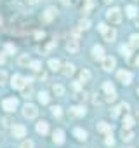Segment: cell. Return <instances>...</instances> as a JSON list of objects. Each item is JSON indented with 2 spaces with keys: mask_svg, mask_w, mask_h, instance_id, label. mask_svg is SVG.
I'll list each match as a JSON object with an SVG mask.
<instances>
[{
  "mask_svg": "<svg viewBox=\"0 0 139 148\" xmlns=\"http://www.w3.org/2000/svg\"><path fill=\"white\" fill-rule=\"evenodd\" d=\"M106 19H108L111 25H118V23L122 21V11L117 9V7L108 9V11H106Z\"/></svg>",
  "mask_w": 139,
  "mask_h": 148,
  "instance_id": "cell-1",
  "label": "cell"
},
{
  "mask_svg": "<svg viewBox=\"0 0 139 148\" xmlns=\"http://www.w3.org/2000/svg\"><path fill=\"white\" fill-rule=\"evenodd\" d=\"M103 91L106 92V101H113L117 98V92H115V86L111 82H104L103 84Z\"/></svg>",
  "mask_w": 139,
  "mask_h": 148,
  "instance_id": "cell-2",
  "label": "cell"
},
{
  "mask_svg": "<svg viewBox=\"0 0 139 148\" xmlns=\"http://www.w3.org/2000/svg\"><path fill=\"white\" fill-rule=\"evenodd\" d=\"M37 113H38V110H37V106H35V105L26 103V105L23 106V115H25L26 119H35V117H37Z\"/></svg>",
  "mask_w": 139,
  "mask_h": 148,
  "instance_id": "cell-3",
  "label": "cell"
},
{
  "mask_svg": "<svg viewBox=\"0 0 139 148\" xmlns=\"http://www.w3.org/2000/svg\"><path fill=\"white\" fill-rule=\"evenodd\" d=\"M26 84H28V82H26V79H25L23 75H12V79H11V86H12L14 89H23Z\"/></svg>",
  "mask_w": 139,
  "mask_h": 148,
  "instance_id": "cell-4",
  "label": "cell"
},
{
  "mask_svg": "<svg viewBox=\"0 0 139 148\" xmlns=\"http://www.w3.org/2000/svg\"><path fill=\"white\" fill-rule=\"evenodd\" d=\"M117 77H118V80H120L122 84H125V86H129V84L132 82V73L127 71V70H120V71L117 73Z\"/></svg>",
  "mask_w": 139,
  "mask_h": 148,
  "instance_id": "cell-5",
  "label": "cell"
},
{
  "mask_svg": "<svg viewBox=\"0 0 139 148\" xmlns=\"http://www.w3.org/2000/svg\"><path fill=\"white\" fill-rule=\"evenodd\" d=\"M18 99L16 98H7V99H4V103H2V108L4 110H7V112H14L16 108H18Z\"/></svg>",
  "mask_w": 139,
  "mask_h": 148,
  "instance_id": "cell-6",
  "label": "cell"
},
{
  "mask_svg": "<svg viewBox=\"0 0 139 148\" xmlns=\"http://www.w3.org/2000/svg\"><path fill=\"white\" fill-rule=\"evenodd\" d=\"M66 49H68V52H72V54H75V52H78V49H80V44H78V38H70L68 40V44H66Z\"/></svg>",
  "mask_w": 139,
  "mask_h": 148,
  "instance_id": "cell-7",
  "label": "cell"
},
{
  "mask_svg": "<svg viewBox=\"0 0 139 148\" xmlns=\"http://www.w3.org/2000/svg\"><path fill=\"white\" fill-rule=\"evenodd\" d=\"M115 64H117L115 58H111V56H106V58H103V68H104L106 71H111V70L115 68Z\"/></svg>",
  "mask_w": 139,
  "mask_h": 148,
  "instance_id": "cell-8",
  "label": "cell"
},
{
  "mask_svg": "<svg viewBox=\"0 0 139 148\" xmlns=\"http://www.w3.org/2000/svg\"><path fill=\"white\" fill-rule=\"evenodd\" d=\"M12 136H14V138H25V136H26V127L16 124V125L12 127Z\"/></svg>",
  "mask_w": 139,
  "mask_h": 148,
  "instance_id": "cell-9",
  "label": "cell"
},
{
  "mask_svg": "<svg viewBox=\"0 0 139 148\" xmlns=\"http://www.w3.org/2000/svg\"><path fill=\"white\" fill-rule=\"evenodd\" d=\"M103 37H104V40H108V42H113V40H115V37H117V32H115L111 26H108V28L103 32Z\"/></svg>",
  "mask_w": 139,
  "mask_h": 148,
  "instance_id": "cell-10",
  "label": "cell"
},
{
  "mask_svg": "<svg viewBox=\"0 0 139 148\" xmlns=\"http://www.w3.org/2000/svg\"><path fill=\"white\" fill-rule=\"evenodd\" d=\"M52 139H54L56 145H61V143L64 141V132H63L61 129H56V131L52 132Z\"/></svg>",
  "mask_w": 139,
  "mask_h": 148,
  "instance_id": "cell-11",
  "label": "cell"
},
{
  "mask_svg": "<svg viewBox=\"0 0 139 148\" xmlns=\"http://www.w3.org/2000/svg\"><path fill=\"white\" fill-rule=\"evenodd\" d=\"M70 115L72 117H84L85 115V108L84 106H73V108H70Z\"/></svg>",
  "mask_w": 139,
  "mask_h": 148,
  "instance_id": "cell-12",
  "label": "cell"
},
{
  "mask_svg": "<svg viewBox=\"0 0 139 148\" xmlns=\"http://www.w3.org/2000/svg\"><path fill=\"white\" fill-rule=\"evenodd\" d=\"M63 75L64 77H72L73 75V71H75V66L72 64V63H66V64H63Z\"/></svg>",
  "mask_w": 139,
  "mask_h": 148,
  "instance_id": "cell-13",
  "label": "cell"
},
{
  "mask_svg": "<svg viewBox=\"0 0 139 148\" xmlns=\"http://www.w3.org/2000/svg\"><path fill=\"white\" fill-rule=\"evenodd\" d=\"M92 56H94L96 59H101V61H103V58H104V49H103L101 45H94V47H92Z\"/></svg>",
  "mask_w": 139,
  "mask_h": 148,
  "instance_id": "cell-14",
  "label": "cell"
},
{
  "mask_svg": "<svg viewBox=\"0 0 139 148\" xmlns=\"http://www.w3.org/2000/svg\"><path fill=\"white\" fill-rule=\"evenodd\" d=\"M37 132H38V134H42V136H44V134H47V132H49V124H47L45 120H40V122L37 124Z\"/></svg>",
  "mask_w": 139,
  "mask_h": 148,
  "instance_id": "cell-15",
  "label": "cell"
},
{
  "mask_svg": "<svg viewBox=\"0 0 139 148\" xmlns=\"http://www.w3.org/2000/svg\"><path fill=\"white\" fill-rule=\"evenodd\" d=\"M97 131H99V132H104V134H110V132H113V127H111V124L99 122V124H97Z\"/></svg>",
  "mask_w": 139,
  "mask_h": 148,
  "instance_id": "cell-16",
  "label": "cell"
},
{
  "mask_svg": "<svg viewBox=\"0 0 139 148\" xmlns=\"http://www.w3.org/2000/svg\"><path fill=\"white\" fill-rule=\"evenodd\" d=\"M127 110H129V105H127V103H122L120 106H117V108L111 110V117H118L122 112H127Z\"/></svg>",
  "mask_w": 139,
  "mask_h": 148,
  "instance_id": "cell-17",
  "label": "cell"
},
{
  "mask_svg": "<svg viewBox=\"0 0 139 148\" xmlns=\"http://www.w3.org/2000/svg\"><path fill=\"white\" fill-rule=\"evenodd\" d=\"M73 132H75V136H77V139H78V141H85V139H87V132H85L84 129L77 127V129H75Z\"/></svg>",
  "mask_w": 139,
  "mask_h": 148,
  "instance_id": "cell-18",
  "label": "cell"
},
{
  "mask_svg": "<svg viewBox=\"0 0 139 148\" xmlns=\"http://www.w3.org/2000/svg\"><path fill=\"white\" fill-rule=\"evenodd\" d=\"M125 14H127V18H136L137 7H136V5H127V7H125Z\"/></svg>",
  "mask_w": 139,
  "mask_h": 148,
  "instance_id": "cell-19",
  "label": "cell"
},
{
  "mask_svg": "<svg viewBox=\"0 0 139 148\" xmlns=\"http://www.w3.org/2000/svg\"><path fill=\"white\" fill-rule=\"evenodd\" d=\"M54 16H56V9H54V7H47V9H45V14H44V19H45V21H50Z\"/></svg>",
  "mask_w": 139,
  "mask_h": 148,
  "instance_id": "cell-20",
  "label": "cell"
},
{
  "mask_svg": "<svg viewBox=\"0 0 139 148\" xmlns=\"http://www.w3.org/2000/svg\"><path fill=\"white\" fill-rule=\"evenodd\" d=\"M134 122H136V120H134L130 115H125V117H123V129H132Z\"/></svg>",
  "mask_w": 139,
  "mask_h": 148,
  "instance_id": "cell-21",
  "label": "cell"
},
{
  "mask_svg": "<svg viewBox=\"0 0 139 148\" xmlns=\"http://www.w3.org/2000/svg\"><path fill=\"white\" fill-rule=\"evenodd\" d=\"M18 63H19L21 66H30L31 61H30V56H28V54H21L19 59H18Z\"/></svg>",
  "mask_w": 139,
  "mask_h": 148,
  "instance_id": "cell-22",
  "label": "cell"
},
{
  "mask_svg": "<svg viewBox=\"0 0 139 148\" xmlns=\"http://www.w3.org/2000/svg\"><path fill=\"white\" fill-rule=\"evenodd\" d=\"M49 99H50V96H49V92H45V91H42V92H38V101H40L42 105H47V103H49Z\"/></svg>",
  "mask_w": 139,
  "mask_h": 148,
  "instance_id": "cell-23",
  "label": "cell"
},
{
  "mask_svg": "<svg viewBox=\"0 0 139 148\" xmlns=\"http://www.w3.org/2000/svg\"><path fill=\"white\" fill-rule=\"evenodd\" d=\"M49 68H50L52 71H57V70L61 68V63H59V59H49Z\"/></svg>",
  "mask_w": 139,
  "mask_h": 148,
  "instance_id": "cell-24",
  "label": "cell"
},
{
  "mask_svg": "<svg viewBox=\"0 0 139 148\" xmlns=\"http://www.w3.org/2000/svg\"><path fill=\"white\" fill-rule=\"evenodd\" d=\"M132 138H134V134H132L130 129H123V131H122V139H123V141H130Z\"/></svg>",
  "mask_w": 139,
  "mask_h": 148,
  "instance_id": "cell-25",
  "label": "cell"
},
{
  "mask_svg": "<svg viewBox=\"0 0 139 148\" xmlns=\"http://www.w3.org/2000/svg\"><path fill=\"white\" fill-rule=\"evenodd\" d=\"M129 40H130L129 44H130V47H132V49H137V47H139V35H130V38H129Z\"/></svg>",
  "mask_w": 139,
  "mask_h": 148,
  "instance_id": "cell-26",
  "label": "cell"
},
{
  "mask_svg": "<svg viewBox=\"0 0 139 148\" xmlns=\"http://www.w3.org/2000/svg\"><path fill=\"white\" fill-rule=\"evenodd\" d=\"M91 80V71L89 70H82L80 73V82H89Z\"/></svg>",
  "mask_w": 139,
  "mask_h": 148,
  "instance_id": "cell-27",
  "label": "cell"
},
{
  "mask_svg": "<svg viewBox=\"0 0 139 148\" xmlns=\"http://www.w3.org/2000/svg\"><path fill=\"white\" fill-rule=\"evenodd\" d=\"M130 45H120V54L123 56V58H129L130 56Z\"/></svg>",
  "mask_w": 139,
  "mask_h": 148,
  "instance_id": "cell-28",
  "label": "cell"
},
{
  "mask_svg": "<svg viewBox=\"0 0 139 148\" xmlns=\"http://www.w3.org/2000/svg\"><path fill=\"white\" fill-rule=\"evenodd\" d=\"M52 92H54L56 96H63V94H64V87L59 86V84H57V86H52Z\"/></svg>",
  "mask_w": 139,
  "mask_h": 148,
  "instance_id": "cell-29",
  "label": "cell"
},
{
  "mask_svg": "<svg viewBox=\"0 0 139 148\" xmlns=\"http://www.w3.org/2000/svg\"><path fill=\"white\" fill-rule=\"evenodd\" d=\"M21 91H23V96H25V98H28V96L31 94V86H30V82H28V84H26Z\"/></svg>",
  "mask_w": 139,
  "mask_h": 148,
  "instance_id": "cell-30",
  "label": "cell"
},
{
  "mask_svg": "<svg viewBox=\"0 0 139 148\" xmlns=\"http://www.w3.org/2000/svg\"><path fill=\"white\" fill-rule=\"evenodd\" d=\"M52 115H54L56 119H59V117L63 115V112H61V106H52Z\"/></svg>",
  "mask_w": 139,
  "mask_h": 148,
  "instance_id": "cell-31",
  "label": "cell"
},
{
  "mask_svg": "<svg viewBox=\"0 0 139 148\" xmlns=\"http://www.w3.org/2000/svg\"><path fill=\"white\" fill-rule=\"evenodd\" d=\"M80 28H82V30H89V28H91V21H89V19H82V21H80Z\"/></svg>",
  "mask_w": 139,
  "mask_h": 148,
  "instance_id": "cell-32",
  "label": "cell"
},
{
  "mask_svg": "<svg viewBox=\"0 0 139 148\" xmlns=\"http://www.w3.org/2000/svg\"><path fill=\"white\" fill-rule=\"evenodd\" d=\"M5 52H7V54H14V52H16V45H14V44H7V45H5Z\"/></svg>",
  "mask_w": 139,
  "mask_h": 148,
  "instance_id": "cell-33",
  "label": "cell"
},
{
  "mask_svg": "<svg viewBox=\"0 0 139 148\" xmlns=\"http://www.w3.org/2000/svg\"><path fill=\"white\" fill-rule=\"evenodd\" d=\"M40 66H42V63H40V61H31V63H30V68H31V70H35V71H38V70H40Z\"/></svg>",
  "mask_w": 139,
  "mask_h": 148,
  "instance_id": "cell-34",
  "label": "cell"
},
{
  "mask_svg": "<svg viewBox=\"0 0 139 148\" xmlns=\"http://www.w3.org/2000/svg\"><path fill=\"white\" fill-rule=\"evenodd\" d=\"M104 143H106V146H113L115 145V139H113V136H111V132L106 136V139H104Z\"/></svg>",
  "mask_w": 139,
  "mask_h": 148,
  "instance_id": "cell-35",
  "label": "cell"
},
{
  "mask_svg": "<svg viewBox=\"0 0 139 148\" xmlns=\"http://www.w3.org/2000/svg\"><path fill=\"white\" fill-rule=\"evenodd\" d=\"M7 82V73L5 71H0V86H4Z\"/></svg>",
  "mask_w": 139,
  "mask_h": 148,
  "instance_id": "cell-36",
  "label": "cell"
},
{
  "mask_svg": "<svg viewBox=\"0 0 139 148\" xmlns=\"http://www.w3.org/2000/svg\"><path fill=\"white\" fill-rule=\"evenodd\" d=\"M21 148H33V143H31L30 139H26V141L21 143Z\"/></svg>",
  "mask_w": 139,
  "mask_h": 148,
  "instance_id": "cell-37",
  "label": "cell"
},
{
  "mask_svg": "<svg viewBox=\"0 0 139 148\" xmlns=\"http://www.w3.org/2000/svg\"><path fill=\"white\" fill-rule=\"evenodd\" d=\"M106 28H108V26H106V25H104V23H99V25H97V30H99V32H101V33H103V32H104V30H106Z\"/></svg>",
  "mask_w": 139,
  "mask_h": 148,
  "instance_id": "cell-38",
  "label": "cell"
},
{
  "mask_svg": "<svg viewBox=\"0 0 139 148\" xmlns=\"http://www.w3.org/2000/svg\"><path fill=\"white\" fill-rule=\"evenodd\" d=\"M4 63H5V54L0 52V64H4Z\"/></svg>",
  "mask_w": 139,
  "mask_h": 148,
  "instance_id": "cell-39",
  "label": "cell"
},
{
  "mask_svg": "<svg viewBox=\"0 0 139 148\" xmlns=\"http://www.w3.org/2000/svg\"><path fill=\"white\" fill-rule=\"evenodd\" d=\"M44 37V32H37V38H42Z\"/></svg>",
  "mask_w": 139,
  "mask_h": 148,
  "instance_id": "cell-40",
  "label": "cell"
},
{
  "mask_svg": "<svg viewBox=\"0 0 139 148\" xmlns=\"http://www.w3.org/2000/svg\"><path fill=\"white\" fill-rule=\"evenodd\" d=\"M9 124H11V120H9V119H4V125H5V127H7V125H9Z\"/></svg>",
  "mask_w": 139,
  "mask_h": 148,
  "instance_id": "cell-41",
  "label": "cell"
},
{
  "mask_svg": "<svg viewBox=\"0 0 139 148\" xmlns=\"http://www.w3.org/2000/svg\"><path fill=\"white\" fill-rule=\"evenodd\" d=\"M26 2H28V4H37L38 0H26Z\"/></svg>",
  "mask_w": 139,
  "mask_h": 148,
  "instance_id": "cell-42",
  "label": "cell"
},
{
  "mask_svg": "<svg viewBox=\"0 0 139 148\" xmlns=\"http://www.w3.org/2000/svg\"><path fill=\"white\" fill-rule=\"evenodd\" d=\"M136 120H137V122H139V112H137V113H136Z\"/></svg>",
  "mask_w": 139,
  "mask_h": 148,
  "instance_id": "cell-43",
  "label": "cell"
},
{
  "mask_svg": "<svg viewBox=\"0 0 139 148\" xmlns=\"http://www.w3.org/2000/svg\"><path fill=\"white\" fill-rule=\"evenodd\" d=\"M136 66H139V58H137V59H136Z\"/></svg>",
  "mask_w": 139,
  "mask_h": 148,
  "instance_id": "cell-44",
  "label": "cell"
},
{
  "mask_svg": "<svg viewBox=\"0 0 139 148\" xmlns=\"http://www.w3.org/2000/svg\"><path fill=\"white\" fill-rule=\"evenodd\" d=\"M104 2H106V4H111V2H113V0H104Z\"/></svg>",
  "mask_w": 139,
  "mask_h": 148,
  "instance_id": "cell-45",
  "label": "cell"
},
{
  "mask_svg": "<svg viewBox=\"0 0 139 148\" xmlns=\"http://www.w3.org/2000/svg\"><path fill=\"white\" fill-rule=\"evenodd\" d=\"M68 2H70V0H63V4H68Z\"/></svg>",
  "mask_w": 139,
  "mask_h": 148,
  "instance_id": "cell-46",
  "label": "cell"
},
{
  "mask_svg": "<svg viewBox=\"0 0 139 148\" xmlns=\"http://www.w3.org/2000/svg\"><path fill=\"white\" fill-rule=\"evenodd\" d=\"M0 25H2V16H0Z\"/></svg>",
  "mask_w": 139,
  "mask_h": 148,
  "instance_id": "cell-47",
  "label": "cell"
},
{
  "mask_svg": "<svg viewBox=\"0 0 139 148\" xmlns=\"http://www.w3.org/2000/svg\"><path fill=\"white\" fill-rule=\"evenodd\" d=\"M137 94H139V89H137Z\"/></svg>",
  "mask_w": 139,
  "mask_h": 148,
  "instance_id": "cell-48",
  "label": "cell"
}]
</instances>
